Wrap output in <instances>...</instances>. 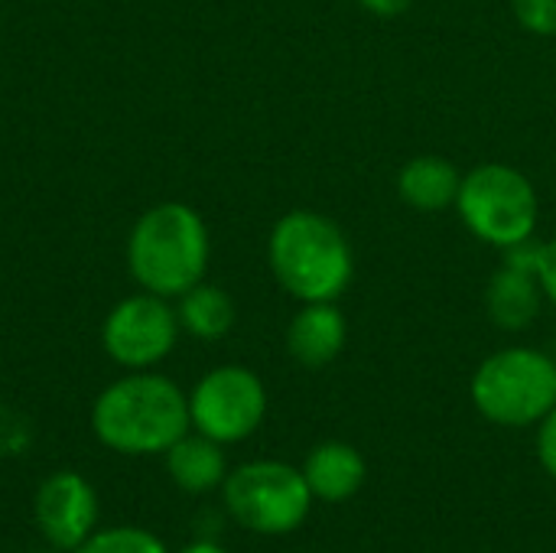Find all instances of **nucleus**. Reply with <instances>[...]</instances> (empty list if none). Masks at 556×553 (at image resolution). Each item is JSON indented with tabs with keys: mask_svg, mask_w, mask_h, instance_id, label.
Instances as JSON below:
<instances>
[{
	"mask_svg": "<svg viewBox=\"0 0 556 553\" xmlns=\"http://www.w3.org/2000/svg\"><path fill=\"white\" fill-rule=\"evenodd\" d=\"M192 427L189 398L163 375H127L91 407L94 437L124 456L166 453Z\"/></svg>",
	"mask_w": 556,
	"mask_h": 553,
	"instance_id": "f257e3e1",
	"label": "nucleus"
},
{
	"mask_svg": "<svg viewBox=\"0 0 556 553\" xmlns=\"http://www.w3.org/2000/svg\"><path fill=\"white\" fill-rule=\"evenodd\" d=\"M267 254L280 287L303 303H332L352 284V244L319 212H287L270 231Z\"/></svg>",
	"mask_w": 556,
	"mask_h": 553,
	"instance_id": "f03ea898",
	"label": "nucleus"
},
{
	"mask_svg": "<svg viewBox=\"0 0 556 553\" xmlns=\"http://www.w3.org/2000/svg\"><path fill=\"white\" fill-rule=\"evenodd\" d=\"M130 271L137 284L156 297H182L202 284L208 264V231L199 212L182 202H163L134 225Z\"/></svg>",
	"mask_w": 556,
	"mask_h": 553,
	"instance_id": "7ed1b4c3",
	"label": "nucleus"
},
{
	"mask_svg": "<svg viewBox=\"0 0 556 553\" xmlns=\"http://www.w3.org/2000/svg\"><path fill=\"white\" fill-rule=\"evenodd\" d=\"M476 411L498 427H534L556 407V362L538 349H502L489 355L469 385Z\"/></svg>",
	"mask_w": 556,
	"mask_h": 553,
	"instance_id": "20e7f679",
	"label": "nucleus"
},
{
	"mask_svg": "<svg viewBox=\"0 0 556 553\" xmlns=\"http://www.w3.org/2000/svg\"><path fill=\"white\" fill-rule=\"evenodd\" d=\"M222 502L231 521L244 531L283 538L303 528L316 499L303 479V469L280 460H254L228 473Z\"/></svg>",
	"mask_w": 556,
	"mask_h": 553,
	"instance_id": "39448f33",
	"label": "nucleus"
},
{
	"mask_svg": "<svg viewBox=\"0 0 556 553\" xmlns=\"http://www.w3.org/2000/svg\"><path fill=\"white\" fill-rule=\"evenodd\" d=\"M456 209L479 241L502 251L531 241L538 228V192L521 169L505 163H485L463 176Z\"/></svg>",
	"mask_w": 556,
	"mask_h": 553,
	"instance_id": "423d86ee",
	"label": "nucleus"
},
{
	"mask_svg": "<svg viewBox=\"0 0 556 553\" xmlns=\"http://www.w3.org/2000/svg\"><path fill=\"white\" fill-rule=\"evenodd\" d=\"M267 414L264 381L241 365L208 372L189 394V417L195 433L228 447L248 440Z\"/></svg>",
	"mask_w": 556,
	"mask_h": 553,
	"instance_id": "0eeeda50",
	"label": "nucleus"
},
{
	"mask_svg": "<svg viewBox=\"0 0 556 553\" xmlns=\"http://www.w3.org/2000/svg\"><path fill=\"white\" fill-rule=\"evenodd\" d=\"M176 329H179V319L163 303V297L143 293L111 310V316L104 319L101 339H104L108 355L117 365L150 368L169 355V349L176 345Z\"/></svg>",
	"mask_w": 556,
	"mask_h": 553,
	"instance_id": "6e6552de",
	"label": "nucleus"
},
{
	"mask_svg": "<svg viewBox=\"0 0 556 553\" xmlns=\"http://www.w3.org/2000/svg\"><path fill=\"white\" fill-rule=\"evenodd\" d=\"M36 528L55 551H75L98 531V495L78 473L49 476L33 502Z\"/></svg>",
	"mask_w": 556,
	"mask_h": 553,
	"instance_id": "1a4fd4ad",
	"label": "nucleus"
},
{
	"mask_svg": "<svg viewBox=\"0 0 556 553\" xmlns=\"http://www.w3.org/2000/svg\"><path fill=\"white\" fill-rule=\"evenodd\" d=\"M303 479L316 502L339 505L362 492V486L368 479V463L352 443L329 440V443H319L309 450V456L303 463Z\"/></svg>",
	"mask_w": 556,
	"mask_h": 553,
	"instance_id": "9d476101",
	"label": "nucleus"
},
{
	"mask_svg": "<svg viewBox=\"0 0 556 553\" xmlns=\"http://www.w3.org/2000/svg\"><path fill=\"white\" fill-rule=\"evenodd\" d=\"M345 339L349 326L336 303H306L287 329V349L303 368L332 365L342 355Z\"/></svg>",
	"mask_w": 556,
	"mask_h": 553,
	"instance_id": "9b49d317",
	"label": "nucleus"
},
{
	"mask_svg": "<svg viewBox=\"0 0 556 553\" xmlns=\"http://www.w3.org/2000/svg\"><path fill=\"white\" fill-rule=\"evenodd\" d=\"M541 293L544 290H541L538 274L531 267L505 261L502 271L492 277L489 297H485L492 323L498 329H508V332L528 329L541 313Z\"/></svg>",
	"mask_w": 556,
	"mask_h": 553,
	"instance_id": "f8f14e48",
	"label": "nucleus"
},
{
	"mask_svg": "<svg viewBox=\"0 0 556 553\" xmlns=\"http://www.w3.org/2000/svg\"><path fill=\"white\" fill-rule=\"evenodd\" d=\"M166 473L173 486H179L189 495H208L225 486L228 479V463L222 443L202 437V433H186L166 450Z\"/></svg>",
	"mask_w": 556,
	"mask_h": 553,
	"instance_id": "ddd939ff",
	"label": "nucleus"
},
{
	"mask_svg": "<svg viewBox=\"0 0 556 553\" xmlns=\"http://www.w3.org/2000/svg\"><path fill=\"white\" fill-rule=\"evenodd\" d=\"M463 176L459 169L443 156H414L404 163L397 176L401 199L417 212H443L456 205Z\"/></svg>",
	"mask_w": 556,
	"mask_h": 553,
	"instance_id": "4468645a",
	"label": "nucleus"
},
{
	"mask_svg": "<svg viewBox=\"0 0 556 553\" xmlns=\"http://www.w3.org/2000/svg\"><path fill=\"white\" fill-rule=\"evenodd\" d=\"M179 323L195 339H205V342L222 339L235 326V303L225 290L208 287V284H195L192 290L182 293Z\"/></svg>",
	"mask_w": 556,
	"mask_h": 553,
	"instance_id": "2eb2a0df",
	"label": "nucleus"
},
{
	"mask_svg": "<svg viewBox=\"0 0 556 553\" xmlns=\"http://www.w3.org/2000/svg\"><path fill=\"white\" fill-rule=\"evenodd\" d=\"M72 553H169L166 544L147 531V528H130V525H117V528H101L94 531L81 548Z\"/></svg>",
	"mask_w": 556,
	"mask_h": 553,
	"instance_id": "dca6fc26",
	"label": "nucleus"
},
{
	"mask_svg": "<svg viewBox=\"0 0 556 553\" xmlns=\"http://www.w3.org/2000/svg\"><path fill=\"white\" fill-rule=\"evenodd\" d=\"M518 23L534 36H556V0H511Z\"/></svg>",
	"mask_w": 556,
	"mask_h": 553,
	"instance_id": "f3484780",
	"label": "nucleus"
},
{
	"mask_svg": "<svg viewBox=\"0 0 556 553\" xmlns=\"http://www.w3.org/2000/svg\"><path fill=\"white\" fill-rule=\"evenodd\" d=\"M538 460L556 482V407L538 424Z\"/></svg>",
	"mask_w": 556,
	"mask_h": 553,
	"instance_id": "a211bd4d",
	"label": "nucleus"
},
{
	"mask_svg": "<svg viewBox=\"0 0 556 553\" xmlns=\"http://www.w3.org/2000/svg\"><path fill=\"white\" fill-rule=\"evenodd\" d=\"M538 284L544 290V297L556 306V241L538 244V264H534Z\"/></svg>",
	"mask_w": 556,
	"mask_h": 553,
	"instance_id": "6ab92c4d",
	"label": "nucleus"
},
{
	"mask_svg": "<svg viewBox=\"0 0 556 553\" xmlns=\"http://www.w3.org/2000/svg\"><path fill=\"white\" fill-rule=\"evenodd\" d=\"M368 13H375V16H397V13H404L414 0H358Z\"/></svg>",
	"mask_w": 556,
	"mask_h": 553,
	"instance_id": "aec40b11",
	"label": "nucleus"
},
{
	"mask_svg": "<svg viewBox=\"0 0 556 553\" xmlns=\"http://www.w3.org/2000/svg\"><path fill=\"white\" fill-rule=\"evenodd\" d=\"M179 553H231L228 548H222L218 541H192L189 548H182Z\"/></svg>",
	"mask_w": 556,
	"mask_h": 553,
	"instance_id": "412c9836",
	"label": "nucleus"
}]
</instances>
